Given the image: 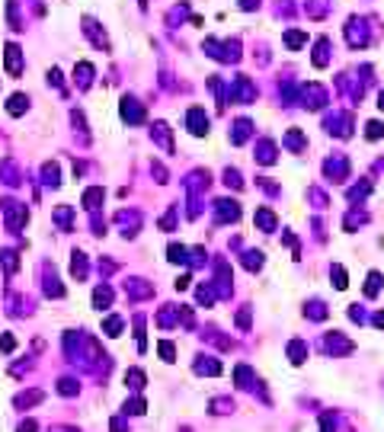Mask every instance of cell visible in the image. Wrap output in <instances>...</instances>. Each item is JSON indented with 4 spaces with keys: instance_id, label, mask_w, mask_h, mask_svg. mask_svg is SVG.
Returning a JSON list of instances; mask_svg holds the SVG:
<instances>
[{
    "instance_id": "obj_1",
    "label": "cell",
    "mask_w": 384,
    "mask_h": 432,
    "mask_svg": "<svg viewBox=\"0 0 384 432\" xmlns=\"http://www.w3.org/2000/svg\"><path fill=\"white\" fill-rule=\"evenodd\" d=\"M6 64H10V71H13V74L19 71V48H13V45L6 48Z\"/></svg>"
},
{
    "instance_id": "obj_2",
    "label": "cell",
    "mask_w": 384,
    "mask_h": 432,
    "mask_svg": "<svg viewBox=\"0 0 384 432\" xmlns=\"http://www.w3.org/2000/svg\"><path fill=\"white\" fill-rule=\"evenodd\" d=\"M42 400V391H32V394H22V397H16V407H29V404H38Z\"/></svg>"
},
{
    "instance_id": "obj_3",
    "label": "cell",
    "mask_w": 384,
    "mask_h": 432,
    "mask_svg": "<svg viewBox=\"0 0 384 432\" xmlns=\"http://www.w3.org/2000/svg\"><path fill=\"white\" fill-rule=\"evenodd\" d=\"M109 298H112V294H109V288H96L93 304H96V307H103V304H109Z\"/></svg>"
},
{
    "instance_id": "obj_4",
    "label": "cell",
    "mask_w": 384,
    "mask_h": 432,
    "mask_svg": "<svg viewBox=\"0 0 384 432\" xmlns=\"http://www.w3.org/2000/svg\"><path fill=\"white\" fill-rule=\"evenodd\" d=\"M22 103H26V96H13V100H10V112H13V116H19V112H22Z\"/></svg>"
},
{
    "instance_id": "obj_5",
    "label": "cell",
    "mask_w": 384,
    "mask_h": 432,
    "mask_svg": "<svg viewBox=\"0 0 384 432\" xmlns=\"http://www.w3.org/2000/svg\"><path fill=\"white\" fill-rule=\"evenodd\" d=\"M125 381H132V388H141L144 375H141V371H128V375H125Z\"/></svg>"
},
{
    "instance_id": "obj_6",
    "label": "cell",
    "mask_w": 384,
    "mask_h": 432,
    "mask_svg": "<svg viewBox=\"0 0 384 432\" xmlns=\"http://www.w3.org/2000/svg\"><path fill=\"white\" fill-rule=\"evenodd\" d=\"M0 349L10 352V349H13V336H3V339H0Z\"/></svg>"
},
{
    "instance_id": "obj_7",
    "label": "cell",
    "mask_w": 384,
    "mask_h": 432,
    "mask_svg": "<svg viewBox=\"0 0 384 432\" xmlns=\"http://www.w3.org/2000/svg\"><path fill=\"white\" fill-rule=\"evenodd\" d=\"M19 432H35V423H32V420H26V423L19 426Z\"/></svg>"
}]
</instances>
